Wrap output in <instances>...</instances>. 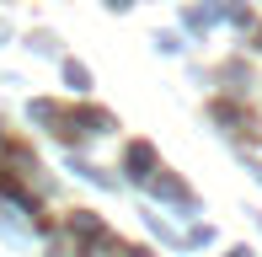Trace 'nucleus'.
<instances>
[{"label":"nucleus","mask_w":262,"mask_h":257,"mask_svg":"<svg viewBox=\"0 0 262 257\" xmlns=\"http://www.w3.org/2000/svg\"><path fill=\"white\" fill-rule=\"evenodd\" d=\"M128 166H134V177H145V166H150V150H145V145H134V150H128Z\"/></svg>","instance_id":"obj_1"}]
</instances>
